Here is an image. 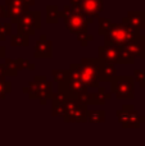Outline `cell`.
I'll list each match as a JSON object with an SVG mask.
<instances>
[{"label":"cell","mask_w":145,"mask_h":146,"mask_svg":"<svg viewBox=\"0 0 145 146\" xmlns=\"http://www.w3.org/2000/svg\"><path fill=\"white\" fill-rule=\"evenodd\" d=\"M5 9H4V7H1V5H0V18H1V17H4V15H5Z\"/></svg>","instance_id":"ba28073f"},{"label":"cell","mask_w":145,"mask_h":146,"mask_svg":"<svg viewBox=\"0 0 145 146\" xmlns=\"http://www.w3.org/2000/svg\"><path fill=\"white\" fill-rule=\"evenodd\" d=\"M131 17H134V19L131 18H126V25L130 26V27L139 30V28H143L145 26V14L144 13H130Z\"/></svg>","instance_id":"8992f818"},{"label":"cell","mask_w":145,"mask_h":146,"mask_svg":"<svg viewBox=\"0 0 145 146\" xmlns=\"http://www.w3.org/2000/svg\"><path fill=\"white\" fill-rule=\"evenodd\" d=\"M102 4L103 0H81L80 8H81L82 13H85V14L96 15L102 10Z\"/></svg>","instance_id":"277c9868"},{"label":"cell","mask_w":145,"mask_h":146,"mask_svg":"<svg viewBox=\"0 0 145 146\" xmlns=\"http://www.w3.org/2000/svg\"><path fill=\"white\" fill-rule=\"evenodd\" d=\"M21 1H22L23 4L26 5V7H28V5H32V4H33V0H21Z\"/></svg>","instance_id":"52a82bcc"},{"label":"cell","mask_w":145,"mask_h":146,"mask_svg":"<svg viewBox=\"0 0 145 146\" xmlns=\"http://www.w3.org/2000/svg\"><path fill=\"white\" fill-rule=\"evenodd\" d=\"M7 8H8V15L13 17L14 19H19L26 12V5L21 0H7Z\"/></svg>","instance_id":"3957f363"},{"label":"cell","mask_w":145,"mask_h":146,"mask_svg":"<svg viewBox=\"0 0 145 146\" xmlns=\"http://www.w3.org/2000/svg\"><path fill=\"white\" fill-rule=\"evenodd\" d=\"M66 23L67 27L72 31V32H77V31H85V21L81 15H78L77 13L72 12L69 15L66 17Z\"/></svg>","instance_id":"5b68a950"},{"label":"cell","mask_w":145,"mask_h":146,"mask_svg":"<svg viewBox=\"0 0 145 146\" xmlns=\"http://www.w3.org/2000/svg\"><path fill=\"white\" fill-rule=\"evenodd\" d=\"M138 35V30L130 27L127 25H116L108 32V41L118 45L128 44L134 41L135 36Z\"/></svg>","instance_id":"6da1fadb"},{"label":"cell","mask_w":145,"mask_h":146,"mask_svg":"<svg viewBox=\"0 0 145 146\" xmlns=\"http://www.w3.org/2000/svg\"><path fill=\"white\" fill-rule=\"evenodd\" d=\"M19 19V30H30V33H33L35 28L39 26V13H28Z\"/></svg>","instance_id":"7a4b0ae2"}]
</instances>
